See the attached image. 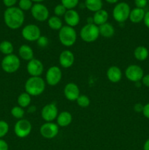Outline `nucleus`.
I'll list each match as a JSON object with an SVG mask.
<instances>
[{
  "label": "nucleus",
  "mask_w": 149,
  "mask_h": 150,
  "mask_svg": "<svg viewBox=\"0 0 149 150\" xmlns=\"http://www.w3.org/2000/svg\"><path fill=\"white\" fill-rule=\"evenodd\" d=\"M87 23L88 24H91V23H93V17H89L87 18Z\"/></svg>",
  "instance_id": "nucleus-45"
},
{
  "label": "nucleus",
  "mask_w": 149,
  "mask_h": 150,
  "mask_svg": "<svg viewBox=\"0 0 149 150\" xmlns=\"http://www.w3.org/2000/svg\"><path fill=\"white\" fill-rule=\"evenodd\" d=\"M143 114L145 118L148 119L149 120V103H146L145 105H144L143 110Z\"/></svg>",
  "instance_id": "nucleus-38"
},
{
  "label": "nucleus",
  "mask_w": 149,
  "mask_h": 150,
  "mask_svg": "<svg viewBox=\"0 0 149 150\" xmlns=\"http://www.w3.org/2000/svg\"><path fill=\"white\" fill-rule=\"evenodd\" d=\"M107 78L112 83H118L122 79V71L117 66H111L107 70Z\"/></svg>",
  "instance_id": "nucleus-18"
},
{
  "label": "nucleus",
  "mask_w": 149,
  "mask_h": 150,
  "mask_svg": "<svg viewBox=\"0 0 149 150\" xmlns=\"http://www.w3.org/2000/svg\"><path fill=\"white\" fill-rule=\"evenodd\" d=\"M1 66L5 73H15L20 67V59L15 54H12L7 55L1 60Z\"/></svg>",
  "instance_id": "nucleus-5"
},
{
  "label": "nucleus",
  "mask_w": 149,
  "mask_h": 150,
  "mask_svg": "<svg viewBox=\"0 0 149 150\" xmlns=\"http://www.w3.org/2000/svg\"><path fill=\"white\" fill-rule=\"evenodd\" d=\"M77 32L73 27L67 25L63 26L58 31V39L60 42L65 47H72L77 41Z\"/></svg>",
  "instance_id": "nucleus-3"
},
{
  "label": "nucleus",
  "mask_w": 149,
  "mask_h": 150,
  "mask_svg": "<svg viewBox=\"0 0 149 150\" xmlns=\"http://www.w3.org/2000/svg\"><path fill=\"white\" fill-rule=\"evenodd\" d=\"M33 6V1L32 0H20L18 2V7L22 11L31 10Z\"/></svg>",
  "instance_id": "nucleus-31"
},
{
  "label": "nucleus",
  "mask_w": 149,
  "mask_h": 150,
  "mask_svg": "<svg viewBox=\"0 0 149 150\" xmlns=\"http://www.w3.org/2000/svg\"><path fill=\"white\" fill-rule=\"evenodd\" d=\"M17 102L19 106H20L21 108H28L32 102V96L26 93V92H22L18 97Z\"/></svg>",
  "instance_id": "nucleus-27"
},
{
  "label": "nucleus",
  "mask_w": 149,
  "mask_h": 150,
  "mask_svg": "<svg viewBox=\"0 0 149 150\" xmlns=\"http://www.w3.org/2000/svg\"><path fill=\"white\" fill-rule=\"evenodd\" d=\"M108 18H109V14H108V12L105 10L102 9V10L94 13V14H93V23L96 26H99L101 25L104 24V23H107Z\"/></svg>",
  "instance_id": "nucleus-22"
},
{
  "label": "nucleus",
  "mask_w": 149,
  "mask_h": 150,
  "mask_svg": "<svg viewBox=\"0 0 149 150\" xmlns=\"http://www.w3.org/2000/svg\"><path fill=\"white\" fill-rule=\"evenodd\" d=\"M85 7L90 11L96 13L102 10L103 7V2L102 0H86Z\"/></svg>",
  "instance_id": "nucleus-25"
},
{
  "label": "nucleus",
  "mask_w": 149,
  "mask_h": 150,
  "mask_svg": "<svg viewBox=\"0 0 149 150\" xmlns=\"http://www.w3.org/2000/svg\"><path fill=\"white\" fill-rule=\"evenodd\" d=\"M77 104L81 108H87L91 103L90 99L88 96L85 95H80L76 100Z\"/></svg>",
  "instance_id": "nucleus-30"
},
{
  "label": "nucleus",
  "mask_w": 149,
  "mask_h": 150,
  "mask_svg": "<svg viewBox=\"0 0 149 150\" xmlns=\"http://www.w3.org/2000/svg\"><path fill=\"white\" fill-rule=\"evenodd\" d=\"M45 81L40 76L32 77L27 79L25 82V92L31 96L37 97L42 95L45 90Z\"/></svg>",
  "instance_id": "nucleus-2"
},
{
  "label": "nucleus",
  "mask_w": 149,
  "mask_h": 150,
  "mask_svg": "<svg viewBox=\"0 0 149 150\" xmlns=\"http://www.w3.org/2000/svg\"><path fill=\"white\" fill-rule=\"evenodd\" d=\"M67 8L64 7L62 4H58L54 8V14L56 16L58 17H61V16H64L65 15L66 12H67Z\"/></svg>",
  "instance_id": "nucleus-34"
},
{
  "label": "nucleus",
  "mask_w": 149,
  "mask_h": 150,
  "mask_svg": "<svg viewBox=\"0 0 149 150\" xmlns=\"http://www.w3.org/2000/svg\"><path fill=\"white\" fill-rule=\"evenodd\" d=\"M19 57L24 61L29 62L34 59V50L26 44L21 45L18 48Z\"/></svg>",
  "instance_id": "nucleus-20"
},
{
  "label": "nucleus",
  "mask_w": 149,
  "mask_h": 150,
  "mask_svg": "<svg viewBox=\"0 0 149 150\" xmlns=\"http://www.w3.org/2000/svg\"><path fill=\"white\" fill-rule=\"evenodd\" d=\"M32 1H34V2H36V3H40L42 2V1H43L44 0H32Z\"/></svg>",
  "instance_id": "nucleus-47"
},
{
  "label": "nucleus",
  "mask_w": 149,
  "mask_h": 150,
  "mask_svg": "<svg viewBox=\"0 0 149 150\" xmlns=\"http://www.w3.org/2000/svg\"><path fill=\"white\" fill-rule=\"evenodd\" d=\"M143 150H149V139H148L143 144Z\"/></svg>",
  "instance_id": "nucleus-44"
},
{
  "label": "nucleus",
  "mask_w": 149,
  "mask_h": 150,
  "mask_svg": "<svg viewBox=\"0 0 149 150\" xmlns=\"http://www.w3.org/2000/svg\"><path fill=\"white\" fill-rule=\"evenodd\" d=\"M143 107L144 105L141 103H136L135 105H134V110L135 112L137 113H142L143 110Z\"/></svg>",
  "instance_id": "nucleus-40"
},
{
  "label": "nucleus",
  "mask_w": 149,
  "mask_h": 150,
  "mask_svg": "<svg viewBox=\"0 0 149 150\" xmlns=\"http://www.w3.org/2000/svg\"><path fill=\"white\" fill-rule=\"evenodd\" d=\"M108 3H110V4H115V3L118 2L119 0H105Z\"/></svg>",
  "instance_id": "nucleus-46"
},
{
  "label": "nucleus",
  "mask_w": 149,
  "mask_h": 150,
  "mask_svg": "<svg viewBox=\"0 0 149 150\" xmlns=\"http://www.w3.org/2000/svg\"><path fill=\"white\" fill-rule=\"evenodd\" d=\"M31 14L36 21L44 22L49 18V10L48 7L41 3H35L31 9Z\"/></svg>",
  "instance_id": "nucleus-11"
},
{
  "label": "nucleus",
  "mask_w": 149,
  "mask_h": 150,
  "mask_svg": "<svg viewBox=\"0 0 149 150\" xmlns=\"http://www.w3.org/2000/svg\"><path fill=\"white\" fill-rule=\"evenodd\" d=\"M59 64L63 68H70L74 63V55L70 50H64L60 54Z\"/></svg>",
  "instance_id": "nucleus-16"
},
{
  "label": "nucleus",
  "mask_w": 149,
  "mask_h": 150,
  "mask_svg": "<svg viewBox=\"0 0 149 150\" xmlns=\"http://www.w3.org/2000/svg\"><path fill=\"white\" fill-rule=\"evenodd\" d=\"M37 111V107L35 105H29L28 107V112L32 114V113H34Z\"/></svg>",
  "instance_id": "nucleus-43"
},
{
  "label": "nucleus",
  "mask_w": 149,
  "mask_h": 150,
  "mask_svg": "<svg viewBox=\"0 0 149 150\" xmlns=\"http://www.w3.org/2000/svg\"><path fill=\"white\" fill-rule=\"evenodd\" d=\"M64 21L67 26L71 27H75L79 24L80 21V17L79 13L74 9L72 10H67L65 15L64 16Z\"/></svg>",
  "instance_id": "nucleus-17"
},
{
  "label": "nucleus",
  "mask_w": 149,
  "mask_h": 150,
  "mask_svg": "<svg viewBox=\"0 0 149 150\" xmlns=\"http://www.w3.org/2000/svg\"><path fill=\"white\" fill-rule=\"evenodd\" d=\"M80 35L82 40L84 42H89V43L95 42L100 36L99 26L95 25L94 23H91V24L86 23L80 29Z\"/></svg>",
  "instance_id": "nucleus-4"
},
{
  "label": "nucleus",
  "mask_w": 149,
  "mask_h": 150,
  "mask_svg": "<svg viewBox=\"0 0 149 150\" xmlns=\"http://www.w3.org/2000/svg\"><path fill=\"white\" fill-rule=\"evenodd\" d=\"M0 150H9L8 144L2 139H0Z\"/></svg>",
  "instance_id": "nucleus-39"
},
{
  "label": "nucleus",
  "mask_w": 149,
  "mask_h": 150,
  "mask_svg": "<svg viewBox=\"0 0 149 150\" xmlns=\"http://www.w3.org/2000/svg\"><path fill=\"white\" fill-rule=\"evenodd\" d=\"M59 132V127L56 123L45 122L39 128L41 136L46 139H54Z\"/></svg>",
  "instance_id": "nucleus-13"
},
{
  "label": "nucleus",
  "mask_w": 149,
  "mask_h": 150,
  "mask_svg": "<svg viewBox=\"0 0 149 150\" xmlns=\"http://www.w3.org/2000/svg\"><path fill=\"white\" fill-rule=\"evenodd\" d=\"M21 35L23 38L29 42H34L41 36V30L36 24H28L22 29Z\"/></svg>",
  "instance_id": "nucleus-8"
},
{
  "label": "nucleus",
  "mask_w": 149,
  "mask_h": 150,
  "mask_svg": "<svg viewBox=\"0 0 149 150\" xmlns=\"http://www.w3.org/2000/svg\"><path fill=\"white\" fill-rule=\"evenodd\" d=\"M17 1L18 0H3V3L7 8L15 7V4L17 3Z\"/></svg>",
  "instance_id": "nucleus-37"
},
{
  "label": "nucleus",
  "mask_w": 149,
  "mask_h": 150,
  "mask_svg": "<svg viewBox=\"0 0 149 150\" xmlns=\"http://www.w3.org/2000/svg\"><path fill=\"white\" fill-rule=\"evenodd\" d=\"M124 74L129 81L137 83L143 79L144 76V71L143 68L137 64H130L126 68Z\"/></svg>",
  "instance_id": "nucleus-10"
},
{
  "label": "nucleus",
  "mask_w": 149,
  "mask_h": 150,
  "mask_svg": "<svg viewBox=\"0 0 149 150\" xmlns=\"http://www.w3.org/2000/svg\"><path fill=\"white\" fill-rule=\"evenodd\" d=\"M10 112H11L12 116L14 118L17 119L18 120L23 119L25 114V111L23 110V108L19 106V105H16V106L13 107L11 109V111H10Z\"/></svg>",
  "instance_id": "nucleus-29"
},
{
  "label": "nucleus",
  "mask_w": 149,
  "mask_h": 150,
  "mask_svg": "<svg viewBox=\"0 0 149 150\" xmlns=\"http://www.w3.org/2000/svg\"><path fill=\"white\" fill-rule=\"evenodd\" d=\"M4 21L6 26L10 29H20L24 23V13L19 7H8L4 13Z\"/></svg>",
  "instance_id": "nucleus-1"
},
{
  "label": "nucleus",
  "mask_w": 149,
  "mask_h": 150,
  "mask_svg": "<svg viewBox=\"0 0 149 150\" xmlns=\"http://www.w3.org/2000/svg\"><path fill=\"white\" fill-rule=\"evenodd\" d=\"M48 25L50 29L55 31H59L63 26V22L58 16H51L48 19Z\"/></svg>",
  "instance_id": "nucleus-26"
},
{
  "label": "nucleus",
  "mask_w": 149,
  "mask_h": 150,
  "mask_svg": "<svg viewBox=\"0 0 149 150\" xmlns=\"http://www.w3.org/2000/svg\"><path fill=\"white\" fill-rule=\"evenodd\" d=\"M37 43L38 46L40 47V48H45L49 44V40L47 37L41 35L39 39L37 40Z\"/></svg>",
  "instance_id": "nucleus-35"
},
{
  "label": "nucleus",
  "mask_w": 149,
  "mask_h": 150,
  "mask_svg": "<svg viewBox=\"0 0 149 150\" xmlns=\"http://www.w3.org/2000/svg\"><path fill=\"white\" fill-rule=\"evenodd\" d=\"M131 12L129 5L126 2H119L115 4L112 10V17L115 21L124 23L129 18Z\"/></svg>",
  "instance_id": "nucleus-6"
},
{
  "label": "nucleus",
  "mask_w": 149,
  "mask_h": 150,
  "mask_svg": "<svg viewBox=\"0 0 149 150\" xmlns=\"http://www.w3.org/2000/svg\"><path fill=\"white\" fill-rule=\"evenodd\" d=\"M134 4L137 8L143 9L148 4V0H134Z\"/></svg>",
  "instance_id": "nucleus-36"
},
{
  "label": "nucleus",
  "mask_w": 149,
  "mask_h": 150,
  "mask_svg": "<svg viewBox=\"0 0 149 150\" xmlns=\"http://www.w3.org/2000/svg\"><path fill=\"white\" fill-rule=\"evenodd\" d=\"M64 94L66 99L69 101H76L80 95V91L76 83L70 82L64 86Z\"/></svg>",
  "instance_id": "nucleus-15"
},
{
  "label": "nucleus",
  "mask_w": 149,
  "mask_h": 150,
  "mask_svg": "<svg viewBox=\"0 0 149 150\" xmlns=\"http://www.w3.org/2000/svg\"><path fill=\"white\" fill-rule=\"evenodd\" d=\"M26 70L27 73L32 77H38L43 73L44 65L40 60L34 58L33 59L28 62Z\"/></svg>",
  "instance_id": "nucleus-14"
},
{
  "label": "nucleus",
  "mask_w": 149,
  "mask_h": 150,
  "mask_svg": "<svg viewBox=\"0 0 149 150\" xmlns=\"http://www.w3.org/2000/svg\"><path fill=\"white\" fill-rule=\"evenodd\" d=\"M61 4L67 8V10H72L77 7L79 0H61Z\"/></svg>",
  "instance_id": "nucleus-32"
},
{
  "label": "nucleus",
  "mask_w": 149,
  "mask_h": 150,
  "mask_svg": "<svg viewBox=\"0 0 149 150\" xmlns=\"http://www.w3.org/2000/svg\"><path fill=\"white\" fill-rule=\"evenodd\" d=\"M142 83L146 87H149V74L144 75L143 79H142Z\"/></svg>",
  "instance_id": "nucleus-41"
},
{
  "label": "nucleus",
  "mask_w": 149,
  "mask_h": 150,
  "mask_svg": "<svg viewBox=\"0 0 149 150\" xmlns=\"http://www.w3.org/2000/svg\"><path fill=\"white\" fill-rule=\"evenodd\" d=\"M32 130V123L26 119L19 120L15 124L14 133L20 139L26 138L31 133Z\"/></svg>",
  "instance_id": "nucleus-7"
},
{
  "label": "nucleus",
  "mask_w": 149,
  "mask_h": 150,
  "mask_svg": "<svg viewBox=\"0 0 149 150\" xmlns=\"http://www.w3.org/2000/svg\"><path fill=\"white\" fill-rule=\"evenodd\" d=\"M148 4H149V0H148Z\"/></svg>",
  "instance_id": "nucleus-48"
},
{
  "label": "nucleus",
  "mask_w": 149,
  "mask_h": 150,
  "mask_svg": "<svg viewBox=\"0 0 149 150\" xmlns=\"http://www.w3.org/2000/svg\"><path fill=\"white\" fill-rule=\"evenodd\" d=\"M143 22H144V24L145 25L146 27H147L148 29H149V11L146 12L145 14Z\"/></svg>",
  "instance_id": "nucleus-42"
},
{
  "label": "nucleus",
  "mask_w": 149,
  "mask_h": 150,
  "mask_svg": "<svg viewBox=\"0 0 149 150\" xmlns=\"http://www.w3.org/2000/svg\"><path fill=\"white\" fill-rule=\"evenodd\" d=\"M62 79V70L58 66H51L47 70L45 74V81L51 86H56Z\"/></svg>",
  "instance_id": "nucleus-9"
},
{
  "label": "nucleus",
  "mask_w": 149,
  "mask_h": 150,
  "mask_svg": "<svg viewBox=\"0 0 149 150\" xmlns=\"http://www.w3.org/2000/svg\"><path fill=\"white\" fill-rule=\"evenodd\" d=\"M72 122V116L69 111H64L58 114L56 118V124L58 127H65L70 125Z\"/></svg>",
  "instance_id": "nucleus-19"
},
{
  "label": "nucleus",
  "mask_w": 149,
  "mask_h": 150,
  "mask_svg": "<svg viewBox=\"0 0 149 150\" xmlns=\"http://www.w3.org/2000/svg\"><path fill=\"white\" fill-rule=\"evenodd\" d=\"M9 131V125L7 122L4 120H0V139H2L3 137L7 134Z\"/></svg>",
  "instance_id": "nucleus-33"
},
{
  "label": "nucleus",
  "mask_w": 149,
  "mask_h": 150,
  "mask_svg": "<svg viewBox=\"0 0 149 150\" xmlns=\"http://www.w3.org/2000/svg\"><path fill=\"white\" fill-rule=\"evenodd\" d=\"M149 51L146 47L143 45L137 46L134 51V57L137 60L140 62H143L146 60L148 57Z\"/></svg>",
  "instance_id": "nucleus-24"
},
{
  "label": "nucleus",
  "mask_w": 149,
  "mask_h": 150,
  "mask_svg": "<svg viewBox=\"0 0 149 150\" xmlns=\"http://www.w3.org/2000/svg\"><path fill=\"white\" fill-rule=\"evenodd\" d=\"M99 35L105 38H110L115 35V28L111 23H105L99 26Z\"/></svg>",
  "instance_id": "nucleus-23"
},
{
  "label": "nucleus",
  "mask_w": 149,
  "mask_h": 150,
  "mask_svg": "<svg viewBox=\"0 0 149 150\" xmlns=\"http://www.w3.org/2000/svg\"><path fill=\"white\" fill-rule=\"evenodd\" d=\"M58 114L57 105L53 103L46 104L41 110V117L46 122H52L56 120Z\"/></svg>",
  "instance_id": "nucleus-12"
},
{
  "label": "nucleus",
  "mask_w": 149,
  "mask_h": 150,
  "mask_svg": "<svg viewBox=\"0 0 149 150\" xmlns=\"http://www.w3.org/2000/svg\"><path fill=\"white\" fill-rule=\"evenodd\" d=\"M14 51L13 43L8 40H4L0 42V52L5 56L12 54Z\"/></svg>",
  "instance_id": "nucleus-28"
},
{
  "label": "nucleus",
  "mask_w": 149,
  "mask_h": 150,
  "mask_svg": "<svg viewBox=\"0 0 149 150\" xmlns=\"http://www.w3.org/2000/svg\"><path fill=\"white\" fill-rule=\"evenodd\" d=\"M145 14V12L144 9L135 7V8L131 10V12H130L129 19L131 23H139L143 21Z\"/></svg>",
  "instance_id": "nucleus-21"
}]
</instances>
